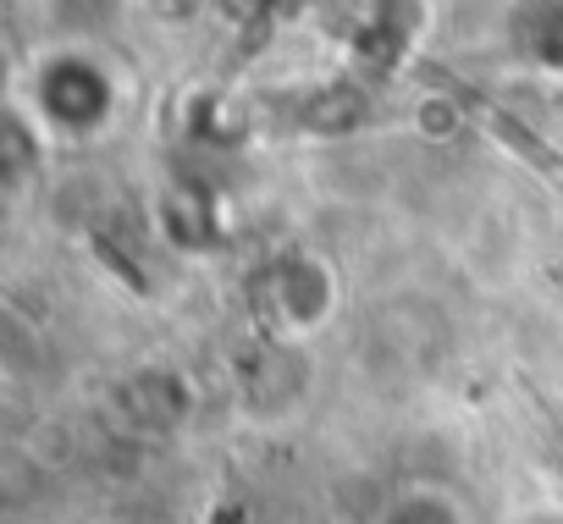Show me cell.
<instances>
[{"label":"cell","mask_w":563,"mask_h":524,"mask_svg":"<svg viewBox=\"0 0 563 524\" xmlns=\"http://www.w3.org/2000/svg\"><path fill=\"white\" fill-rule=\"evenodd\" d=\"M34 89H40V111L56 127H67V133L100 127L111 116V100H117L111 94V78L89 56H56V62H45Z\"/></svg>","instance_id":"obj_1"},{"label":"cell","mask_w":563,"mask_h":524,"mask_svg":"<svg viewBox=\"0 0 563 524\" xmlns=\"http://www.w3.org/2000/svg\"><path fill=\"white\" fill-rule=\"evenodd\" d=\"M514 56L547 78H563V0H552V7H519L514 12Z\"/></svg>","instance_id":"obj_3"},{"label":"cell","mask_w":563,"mask_h":524,"mask_svg":"<svg viewBox=\"0 0 563 524\" xmlns=\"http://www.w3.org/2000/svg\"><path fill=\"white\" fill-rule=\"evenodd\" d=\"M519 524H563V513H530V519H519Z\"/></svg>","instance_id":"obj_5"},{"label":"cell","mask_w":563,"mask_h":524,"mask_svg":"<svg viewBox=\"0 0 563 524\" xmlns=\"http://www.w3.org/2000/svg\"><path fill=\"white\" fill-rule=\"evenodd\" d=\"M271 299L282 304L288 326H316L327 310H332V277L321 259L310 254H288L271 266Z\"/></svg>","instance_id":"obj_2"},{"label":"cell","mask_w":563,"mask_h":524,"mask_svg":"<svg viewBox=\"0 0 563 524\" xmlns=\"http://www.w3.org/2000/svg\"><path fill=\"white\" fill-rule=\"evenodd\" d=\"M382 524H464V513H459V502L442 497V491H404V497L382 513Z\"/></svg>","instance_id":"obj_4"}]
</instances>
